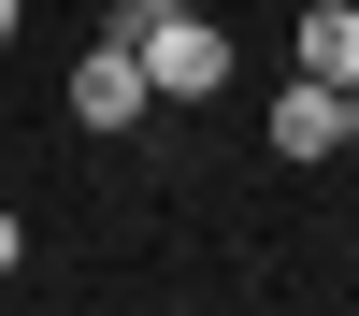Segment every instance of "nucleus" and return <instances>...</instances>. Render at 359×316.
I'll return each mask as SVG.
<instances>
[{"label":"nucleus","mask_w":359,"mask_h":316,"mask_svg":"<svg viewBox=\"0 0 359 316\" xmlns=\"http://www.w3.org/2000/svg\"><path fill=\"white\" fill-rule=\"evenodd\" d=\"M144 86H158V101H216V86H230V29L201 15V0L158 15V29H144Z\"/></svg>","instance_id":"nucleus-1"},{"label":"nucleus","mask_w":359,"mask_h":316,"mask_svg":"<svg viewBox=\"0 0 359 316\" xmlns=\"http://www.w3.org/2000/svg\"><path fill=\"white\" fill-rule=\"evenodd\" d=\"M144 115H158V86H144V43H86L72 57V130H144Z\"/></svg>","instance_id":"nucleus-2"},{"label":"nucleus","mask_w":359,"mask_h":316,"mask_svg":"<svg viewBox=\"0 0 359 316\" xmlns=\"http://www.w3.org/2000/svg\"><path fill=\"white\" fill-rule=\"evenodd\" d=\"M273 158H345V86H316V72L273 86Z\"/></svg>","instance_id":"nucleus-3"},{"label":"nucleus","mask_w":359,"mask_h":316,"mask_svg":"<svg viewBox=\"0 0 359 316\" xmlns=\"http://www.w3.org/2000/svg\"><path fill=\"white\" fill-rule=\"evenodd\" d=\"M287 57H302L316 86H345V72H359V0H302V29H287Z\"/></svg>","instance_id":"nucleus-4"},{"label":"nucleus","mask_w":359,"mask_h":316,"mask_svg":"<svg viewBox=\"0 0 359 316\" xmlns=\"http://www.w3.org/2000/svg\"><path fill=\"white\" fill-rule=\"evenodd\" d=\"M158 15H187V0H115L101 29H115V43H144V29H158Z\"/></svg>","instance_id":"nucleus-5"},{"label":"nucleus","mask_w":359,"mask_h":316,"mask_svg":"<svg viewBox=\"0 0 359 316\" xmlns=\"http://www.w3.org/2000/svg\"><path fill=\"white\" fill-rule=\"evenodd\" d=\"M15 259H29V245H15V201H0V273H15Z\"/></svg>","instance_id":"nucleus-6"},{"label":"nucleus","mask_w":359,"mask_h":316,"mask_svg":"<svg viewBox=\"0 0 359 316\" xmlns=\"http://www.w3.org/2000/svg\"><path fill=\"white\" fill-rule=\"evenodd\" d=\"M345 144H359V72H345Z\"/></svg>","instance_id":"nucleus-7"},{"label":"nucleus","mask_w":359,"mask_h":316,"mask_svg":"<svg viewBox=\"0 0 359 316\" xmlns=\"http://www.w3.org/2000/svg\"><path fill=\"white\" fill-rule=\"evenodd\" d=\"M15 15H29V0H0V43H15Z\"/></svg>","instance_id":"nucleus-8"}]
</instances>
